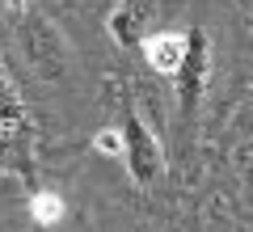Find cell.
Returning a JSON list of instances; mask_svg holds the SVG:
<instances>
[{
    "instance_id": "cell-1",
    "label": "cell",
    "mask_w": 253,
    "mask_h": 232,
    "mask_svg": "<svg viewBox=\"0 0 253 232\" xmlns=\"http://www.w3.org/2000/svg\"><path fill=\"white\" fill-rule=\"evenodd\" d=\"M0 173H13L30 190H34V173H38L34 118H30L26 101L17 97L13 81L4 76V63H0Z\"/></svg>"
},
{
    "instance_id": "cell-2",
    "label": "cell",
    "mask_w": 253,
    "mask_h": 232,
    "mask_svg": "<svg viewBox=\"0 0 253 232\" xmlns=\"http://www.w3.org/2000/svg\"><path fill=\"white\" fill-rule=\"evenodd\" d=\"M13 38H17L21 59H26L38 76H46V81L63 76V72H68V63H72V51H68L63 34L42 17V13L30 9L26 0H17V4H13Z\"/></svg>"
},
{
    "instance_id": "cell-3",
    "label": "cell",
    "mask_w": 253,
    "mask_h": 232,
    "mask_svg": "<svg viewBox=\"0 0 253 232\" xmlns=\"http://www.w3.org/2000/svg\"><path fill=\"white\" fill-rule=\"evenodd\" d=\"M118 156L126 161V173L135 186H156L165 173V148L156 139V131L144 123V114L135 110V101H123L118 110Z\"/></svg>"
},
{
    "instance_id": "cell-4",
    "label": "cell",
    "mask_w": 253,
    "mask_h": 232,
    "mask_svg": "<svg viewBox=\"0 0 253 232\" xmlns=\"http://www.w3.org/2000/svg\"><path fill=\"white\" fill-rule=\"evenodd\" d=\"M173 89H177L181 114H199L203 97L211 89V38L203 26L186 30V51H181V63L173 68Z\"/></svg>"
},
{
    "instance_id": "cell-5",
    "label": "cell",
    "mask_w": 253,
    "mask_h": 232,
    "mask_svg": "<svg viewBox=\"0 0 253 232\" xmlns=\"http://www.w3.org/2000/svg\"><path fill=\"white\" fill-rule=\"evenodd\" d=\"M156 0H123L114 13H110V34H114V43L123 46V51H135L139 43H144V26L148 17H152Z\"/></svg>"
},
{
    "instance_id": "cell-6",
    "label": "cell",
    "mask_w": 253,
    "mask_h": 232,
    "mask_svg": "<svg viewBox=\"0 0 253 232\" xmlns=\"http://www.w3.org/2000/svg\"><path fill=\"white\" fill-rule=\"evenodd\" d=\"M181 51H186V34H156L144 43L148 68L161 72V76H173V68L181 63Z\"/></svg>"
},
{
    "instance_id": "cell-7",
    "label": "cell",
    "mask_w": 253,
    "mask_h": 232,
    "mask_svg": "<svg viewBox=\"0 0 253 232\" xmlns=\"http://www.w3.org/2000/svg\"><path fill=\"white\" fill-rule=\"evenodd\" d=\"M34 220L38 224H55L59 220V198L55 194H34Z\"/></svg>"
}]
</instances>
